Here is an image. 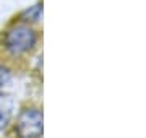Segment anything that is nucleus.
Masks as SVG:
<instances>
[{"label": "nucleus", "instance_id": "3", "mask_svg": "<svg viewBox=\"0 0 146 138\" xmlns=\"http://www.w3.org/2000/svg\"><path fill=\"white\" fill-rule=\"evenodd\" d=\"M13 107H15V101L11 96L0 94V130H3L7 123L10 122L13 115Z\"/></svg>", "mask_w": 146, "mask_h": 138}, {"label": "nucleus", "instance_id": "5", "mask_svg": "<svg viewBox=\"0 0 146 138\" xmlns=\"http://www.w3.org/2000/svg\"><path fill=\"white\" fill-rule=\"evenodd\" d=\"M10 81V70L5 68L3 65H0V88L5 86Z\"/></svg>", "mask_w": 146, "mask_h": 138}, {"label": "nucleus", "instance_id": "2", "mask_svg": "<svg viewBox=\"0 0 146 138\" xmlns=\"http://www.w3.org/2000/svg\"><path fill=\"white\" fill-rule=\"evenodd\" d=\"M16 133L20 138L42 137V112L36 107H26L16 119Z\"/></svg>", "mask_w": 146, "mask_h": 138}, {"label": "nucleus", "instance_id": "1", "mask_svg": "<svg viewBox=\"0 0 146 138\" xmlns=\"http://www.w3.org/2000/svg\"><path fill=\"white\" fill-rule=\"evenodd\" d=\"M36 31L33 29L29 25L26 23H16L5 33L3 37V44L8 52L15 54H25L29 49H33V46L36 44Z\"/></svg>", "mask_w": 146, "mask_h": 138}, {"label": "nucleus", "instance_id": "4", "mask_svg": "<svg viewBox=\"0 0 146 138\" xmlns=\"http://www.w3.org/2000/svg\"><path fill=\"white\" fill-rule=\"evenodd\" d=\"M41 10H42L41 5H34V7H31L29 10L25 11L23 16H25V18H29L31 21H37V20H39V16H41Z\"/></svg>", "mask_w": 146, "mask_h": 138}]
</instances>
